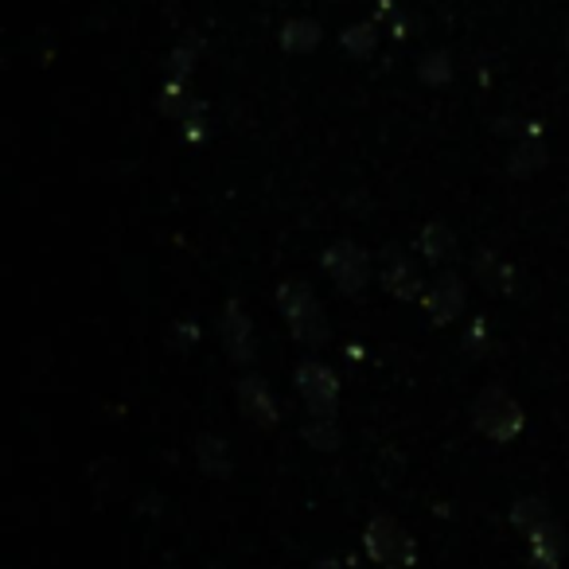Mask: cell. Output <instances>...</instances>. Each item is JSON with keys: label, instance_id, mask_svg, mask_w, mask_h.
<instances>
[{"label": "cell", "instance_id": "1", "mask_svg": "<svg viewBox=\"0 0 569 569\" xmlns=\"http://www.w3.org/2000/svg\"><path fill=\"white\" fill-rule=\"evenodd\" d=\"M277 309H281L284 325H289V336H293L301 348H325L328 336H332V325H328L325 309H320L317 293H312L305 281H284L277 289Z\"/></svg>", "mask_w": 569, "mask_h": 569}, {"label": "cell", "instance_id": "2", "mask_svg": "<svg viewBox=\"0 0 569 569\" xmlns=\"http://www.w3.org/2000/svg\"><path fill=\"white\" fill-rule=\"evenodd\" d=\"M472 426L480 437H488V441L496 445H507L515 441V437L522 433V426H527V413H522V406L515 402L511 390L503 387H483L480 395H476L472 402Z\"/></svg>", "mask_w": 569, "mask_h": 569}, {"label": "cell", "instance_id": "3", "mask_svg": "<svg viewBox=\"0 0 569 569\" xmlns=\"http://www.w3.org/2000/svg\"><path fill=\"white\" fill-rule=\"evenodd\" d=\"M363 550L375 566L382 569H410L418 561V542L413 535L395 519V515H375L363 527Z\"/></svg>", "mask_w": 569, "mask_h": 569}, {"label": "cell", "instance_id": "4", "mask_svg": "<svg viewBox=\"0 0 569 569\" xmlns=\"http://www.w3.org/2000/svg\"><path fill=\"white\" fill-rule=\"evenodd\" d=\"M320 261H325V273L332 277V284L343 297H359L375 277L371 258H367V250L356 242H332Z\"/></svg>", "mask_w": 569, "mask_h": 569}, {"label": "cell", "instance_id": "5", "mask_svg": "<svg viewBox=\"0 0 569 569\" xmlns=\"http://www.w3.org/2000/svg\"><path fill=\"white\" fill-rule=\"evenodd\" d=\"M297 395L309 406V418H336V406H340V379H336L332 367L317 363V359H301L297 363Z\"/></svg>", "mask_w": 569, "mask_h": 569}, {"label": "cell", "instance_id": "6", "mask_svg": "<svg viewBox=\"0 0 569 569\" xmlns=\"http://www.w3.org/2000/svg\"><path fill=\"white\" fill-rule=\"evenodd\" d=\"M379 284L387 289L390 297H395V301H418V297L426 293L418 261H413L406 250H398V246H387V250H382Z\"/></svg>", "mask_w": 569, "mask_h": 569}, {"label": "cell", "instance_id": "7", "mask_svg": "<svg viewBox=\"0 0 569 569\" xmlns=\"http://www.w3.org/2000/svg\"><path fill=\"white\" fill-rule=\"evenodd\" d=\"M421 305H426V317L433 325H452V320L465 312L468 293H465V277L460 273H441L426 284V293H421Z\"/></svg>", "mask_w": 569, "mask_h": 569}, {"label": "cell", "instance_id": "8", "mask_svg": "<svg viewBox=\"0 0 569 569\" xmlns=\"http://www.w3.org/2000/svg\"><path fill=\"white\" fill-rule=\"evenodd\" d=\"M219 340H222V351L230 356V363H238V367L253 363V351H258V343H253V320L238 301H230L227 309H222Z\"/></svg>", "mask_w": 569, "mask_h": 569}, {"label": "cell", "instance_id": "9", "mask_svg": "<svg viewBox=\"0 0 569 569\" xmlns=\"http://www.w3.org/2000/svg\"><path fill=\"white\" fill-rule=\"evenodd\" d=\"M238 410L261 429L277 426V418H281V406H277L273 390H269V382L261 375H242L238 379Z\"/></svg>", "mask_w": 569, "mask_h": 569}, {"label": "cell", "instance_id": "10", "mask_svg": "<svg viewBox=\"0 0 569 569\" xmlns=\"http://www.w3.org/2000/svg\"><path fill=\"white\" fill-rule=\"evenodd\" d=\"M191 452H196L199 472L211 476V480H227V476L234 472V460H230V445L222 441L219 433H199L196 445H191Z\"/></svg>", "mask_w": 569, "mask_h": 569}, {"label": "cell", "instance_id": "11", "mask_svg": "<svg viewBox=\"0 0 569 569\" xmlns=\"http://www.w3.org/2000/svg\"><path fill=\"white\" fill-rule=\"evenodd\" d=\"M527 546H530V561H535L538 569H558L561 558H566V530L550 519L542 530H535V535L527 538Z\"/></svg>", "mask_w": 569, "mask_h": 569}, {"label": "cell", "instance_id": "12", "mask_svg": "<svg viewBox=\"0 0 569 569\" xmlns=\"http://www.w3.org/2000/svg\"><path fill=\"white\" fill-rule=\"evenodd\" d=\"M418 253L429 261V266H445V261L457 258V234H452L445 222H426L418 234Z\"/></svg>", "mask_w": 569, "mask_h": 569}, {"label": "cell", "instance_id": "13", "mask_svg": "<svg viewBox=\"0 0 569 569\" xmlns=\"http://www.w3.org/2000/svg\"><path fill=\"white\" fill-rule=\"evenodd\" d=\"M507 519H511V527L519 530L522 538H530L535 530H542L553 515H550V503H546L542 496H519L511 503V511H507Z\"/></svg>", "mask_w": 569, "mask_h": 569}, {"label": "cell", "instance_id": "14", "mask_svg": "<svg viewBox=\"0 0 569 569\" xmlns=\"http://www.w3.org/2000/svg\"><path fill=\"white\" fill-rule=\"evenodd\" d=\"M320 40H325V32H320V24L309 17L289 20V24L277 32V43H281V51H289V56H309Z\"/></svg>", "mask_w": 569, "mask_h": 569}, {"label": "cell", "instance_id": "15", "mask_svg": "<svg viewBox=\"0 0 569 569\" xmlns=\"http://www.w3.org/2000/svg\"><path fill=\"white\" fill-rule=\"evenodd\" d=\"M472 269H476V277H480V284L488 289V293H511V266L507 261H499V253H491V250H480L476 253V261H472Z\"/></svg>", "mask_w": 569, "mask_h": 569}, {"label": "cell", "instance_id": "16", "mask_svg": "<svg viewBox=\"0 0 569 569\" xmlns=\"http://www.w3.org/2000/svg\"><path fill=\"white\" fill-rule=\"evenodd\" d=\"M301 437H305V445H309V449H317V452H336V449H340V441H343L336 418H309V421H305V429H301Z\"/></svg>", "mask_w": 569, "mask_h": 569}, {"label": "cell", "instance_id": "17", "mask_svg": "<svg viewBox=\"0 0 569 569\" xmlns=\"http://www.w3.org/2000/svg\"><path fill=\"white\" fill-rule=\"evenodd\" d=\"M546 160H550V157H546V149H542V144H538V141H535V144H530V141H522L519 149H515L511 157H507V172H511L515 180H527V176L542 172V168H546Z\"/></svg>", "mask_w": 569, "mask_h": 569}, {"label": "cell", "instance_id": "18", "mask_svg": "<svg viewBox=\"0 0 569 569\" xmlns=\"http://www.w3.org/2000/svg\"><path fill=\"white\" fill-rule=\"evenodd\" d=\"M379 43V24H351L340 32V48L348 51L351 59H367Z\"/></svg>", "mask_w": 569, "mask_h": 569}, {"label": "cell", "instance_id": "19", "mask_svg": "<svg viewBox=\"0 0 569 569\" xmlns=\"http://www.w3.org/2000/svg\"><path fill=\"white\" fill-rule=\"evenodd\" d=\"M418 79L426 82V87H449V82H452V59L445 56V51L426 56L418 63Z\"/></svg>", "mask_w": 569, "mask_h": 569}, {"label": "cell", "instance_id": "20", "mask_svg": "<svg viewBox=\"0 0 569 569\" xmlns=\"http://www.w3.org/2000/svg\"><path fill=\"white\" fill-rule=\"evenodd\" d=\"M196 67V48H176L172 51V82H183Z\"/></svg>", "mask_w": 569, "mask_h": 569}, {"label": "cell", "instance_id": "21", "mask_svg": "<svg viewBox=\"0 0 569 569\" xmlns=\"http://www.w3.org/2000/svg\"><path fill=\"white\" fill-rule=\"evenodd\" d=\"M483 328H488V325H483V320H476V328H472V348H483V343H488V340H483Z\"/></svg>", "mask_w": 569, "mask_h": 569}, {"label": "cell", "instance_id": "22", "mask_svg": "<svg viewBox=\"0 0 569 569\" xmlns=\"http://www.w3.org/2000/svg\"><path fill=\"white\" fill-rule=\"evenodd\" d=\"M312 569H348V566L336 561V558H320V561H312Z\"/></svg>", "mask_w": 569, "mask_h": 569}, {"label": "cell", "instance_id": "23", "mask_svg": "<svg viewBox=\"0 0 569 569\" xmlns=\"http://www.w3.org/2000/svg\"><path fill=\"white\" fill-rule=\"evenodd\" d=\"M561 43H566V51H569V28H566V36H561Z\"/></svg>", "mask_w": 569, "mask_h": 569}]
</instances>
